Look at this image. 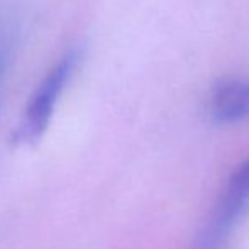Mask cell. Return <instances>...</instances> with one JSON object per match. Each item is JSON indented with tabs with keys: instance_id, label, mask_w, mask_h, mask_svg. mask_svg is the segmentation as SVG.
<instances>
[{
	"instance_id": "6da1fadb",
	"label": "cell",
	"mask_w": 249,
	"mask_h": 249,
	"mask_svg": "<svg viewBox=\"0 0 249 249\" xmlns=\"http://www.w3.org/2000/svg\"><path fill=\"white\" fill-rule=\"evenodd\" d=\"M82 63V51H66L41 78L26 104L20 121L12 134V142L19 146H34L46 134L53 114L63 92L71 82Z\"/></svg>"
},
{
	"instance_id": "7a4b0ae2",
	"label": "cell",
	"mask_w": 249,
	"mask_h": 249,
	"mask_svg": "<svg viewBox=\"0 0 249 249\" xmlns=\"http://www.w3.org/2000/svg\"><path fill=\"white\" fill-rule=\"evenodd\" d=\"M249 203V158L237 168L227 183L217 212L203 234L200 249H217L229 236Z\"/></svg>"
},
{
	"instance_id": "3957f363",
	"label": "cell",
	"mask_w": 249,
	"mask_h": 249,
	"mask_svg": "<svg viewBox=\"0 0 249 249\" xmlns=\"http://www.w3.org/2000/svg\"><path fill=\"white\" fill-rule=\"evenodd\" d=\"M210 114L219 124H237L249 119V80L229 78L215 85Z\"/></svg>"
},
{
	"instance_id": "277c9868",
	"label": "cell",
	"mask_w": 249,
	"mask_h": 249,
	"mask_svg": "<svg viewBox=\"0 0 249 249\" xmlns=\"http://www.w3.org/2000/svg\"><path fill=\"white\" fill-rule=\"evenodd\" d=\"M5 65H7V50L3 44H0V90H2V82H3V73H5Z\"/></svg>"
}]
</instances>
